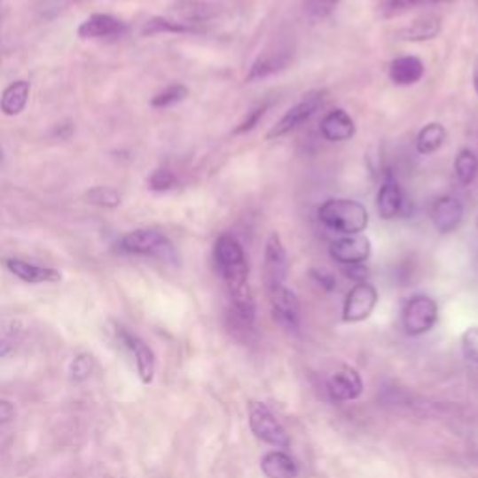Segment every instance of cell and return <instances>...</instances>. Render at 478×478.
I'll return each mask as SVG.
<instances>
[{
  "label": "cell",
  "mask_w": 478,
  "mask_h": 478,
  "mask_svg": "<svg viewBox=\"0 0 478 478\" xmlns=\"http://www.w3.org/2000/svg\"><path fill=\"white\" fill-rule=\"evenodd\" d=\"M275 322L288 331H297L301 322V305L294 290L286 285L268 292Z\"/></svg>",
  "instance_id": "obj_10"
},
{
  "label": "cell",
  "mask_w": 478,
  "mask_h": 478,
  "mask_svg": "<svg viewBox=\"0 0 478 478\" xmlns=\"http://www.w3.org/2000/svg\"><path fill=\"white\" fill-rule=\"evenodd\" d=\"M128 27L118 17L109 13H94L81 23L77 34L82 40H105V38H120L126 34Z\"/></svg>",
  "instance_id": "obj_14"
},
{
  "label": "cell",
  "mask_w": 478,
  "mask_h": 478,
  "mask_svg": "<svg viewBox=\"0 0 478 478\" xmlns=\"http://www.w3.org/2000/svg\"><path fill=\"white\" fill-rule=\"evenodd\" d=\"M447 143V129L439 121H430L417 133V152L420 155H432Z\"/></svg>",
  "instance_id": "obj_23"
},
{
  "label": "cell",
  "mask_w": 478,
  "mask_h": 478,
  "mask_svg": "<svg viewBox=\"0 0 478 478\" xmlns=\"http://www.w3.org/2000/svg\"><path fill=\"white\" fill-rule=\"evenodd\" d=\"M466 215L464 202L452 197V194H445V197H439L432 208H430V219L434 228L437 230V234L449 236L459 228Z\"/></svg>",
  "instance_id": "obj_9"
},
{
  "label": "cell",
  "mask_w": 478,
  "mask_h": 478,
  "mask_svg": "<svg viewBox=\"0 0 478 478\" xmlns=\"http://www.w3.org/2000/svg\"><path fill=\"white\" fill-rule=\"evenodd\" d=\"M325 103V90H312L301 98L294 107H290L285 114H282L275 123L273 128L265 135L268 140H277L290 135L292 131L299 129L305 121H309L317 111L322 109V105Z\"/></svg>",
  "instance_id": "obj_4"
},
{
  "label": "cell",
  "mask_w": 478,
  "mask_h": 478,
  "mask_svg": "<svg viewBox=\"0 0 478 478\" xmlns=\"http://www.w3.org/2000/svg\"><path fill=\"white\" fill-rule=\"evenodd\" d=\"M214 260L232 301L236 320L243 327H253L256 309L249 282V262H247L243 245L232 234L219 236L214 245Z\"/></svg>",
  "instance_id": "obj_1"
},
{
  "label": "cell",
  "mask_w": 478,
  "mask_h": 478,
  "mask_svg": "<svg viewBox=\"0 0 478 478\" xmlns=\"http://www.w3.org/2000/svg\"><path fill=\"white\" fill-rule=\"evenodd\" d=\"M445 3H451V0H385V10L388 13H402L420 6H435Z\"/></svg>",
  "instance_id": "obj_29"
},
{
  "label": "cell",
  "mask_w": 478,
  "mask_h": 478,
  "mask_svg": "<svg viewBox=\"0 0 478 478\" xmlns=\"http://www.w3.org/2000/svg\"><path fill=\"white\" fill-rule=\"evenodd\" d=\"M81 0H34V12L43 21H51Z\"/></svg>",
  "instance_id": "obj_28"
},
{
  "label": "cell",
  "mask_w": 478,
  "mask_h": 478,
  "mask_svg": "<svg viewBox=\"0 0 478 478\" xmlns=\"http://www.w3.org/2000/svg\"><path fill=\"white\" fill-rule=\"evenodd\" d=\"M462 351L467 361L478 364V325L469 327L462 334Z\"/></svg>",
  "instance_id": "obj_33"
},
{
  "label": "cell",
  "mask_w": 478,
  "mask_h": 478,
  "mask_svg": "<svg viewBox=\"0 0 478 478\" xmlns=\"http://www.w3.org/2000/svg\"><path fill=\"white\" fill-rule=\"evenodd\" d=\"M10 351V344L8 342H0V357H3V356H6V353Z\"/></svg>",
  "instance_id": "obj_39"
},
{
  "label": "cell",
  "mask_w": 478,
  "mask_h": 478,
  "mask_svg": "<svg viewBox=\"0 0 478 478\" xmlns=\"http://www.w3.org/2000/svg\"><path fill=\"white\" fill-rule=\"evenodd\" d=\"M342 271L353 278L356 282H364L368 277V270L364 268V263H356V265H342Z\"/></svg>",
  "instance_id": "obj_36"
},
{
  "label": "cell",
  "mask_w": 478,
  "mask_h": 478,
  "mask_svg": "<svg viewBox=\"0 0 478 478\" xmlns=\"http://www.w3.org/2000/svg\"><path fill=\"white\" fill-rule=\"evenodd\" d=\"M372 255V243L364 234L342 236L329 247V256L341 265L364 263Z\"/></svg>",
  "instance_id": "obj_11"
},
{
  "label": "cell",
  "mask_w": 478,
  "mask_h": 478,
  "mask_svg": "<svg viewBox=\"0 0 478 478\" xmlns=\"http://www.w3.org/2000/svg\"><path fill=\"white\" fill-rule=\"evenodd\" d=\"M317 219L334 232L342 236L363 234L368 228V209L351 199H329L317 208Z\"/></svg>",
  "instance_id": "obj_2"
},
{
  "label": "cell",
  "mask_w": 478,
  "mask_h": 478,
  "mask_svg": "<svg viewBox=\"0 0 478 478\" xmlns=\"http://www.w3.org/2000/svg\"><path fill=\"white\" fill-rule=\"evenodd\" d=\"M327 393L334 402H351L363 395V380L353 368L333 372L327 380Z\"/></svg>",
  "instance_id": "obj_15"
},
{
  "label": "cell",
  "mask_w": 478,
  "mask_h": 478,
  "mask_svg": "<svg viewBox=\"0 0 478 478\" xmlns=\"http://www.w3.org/2000/svg\"><path fill=\"white\" fill-rule=\"evenodd\" d=\"M473 88H474V94L478 96V55L473 62Z\"/></svg>",
  "instance_id": "obj_38"
},
{
  "label": "cell",
  "mask_w": 478,
  "mask_h": 478,
  "mask_svg": "<svg viewBox=\"0 0 478 478\" xmlns=\"http://www.w3.org/2000/svg\"><path fill=\"white\" fill-rule=\"evenodd\" d=\"M15 419V405L10 400H0V424H8Z\"/></svg>",
  "instance_id": "obj_37"
},
{
  "label": "cell",
  "mask_w": 478,
  "mask_h": 478,
  "mask_svg": "<svg viewBox=\"0 0 478 478\" xmlns=\"http://www.w3.org/2000/svg\"><path fill=\"white\" fill-rule=\"evenodd\" d=\"M310 275H312V278H314V280L317 282V285H320L324 290H327V292L334 290V286H336V278H334L333 273H329V271H325V270H312Z\"/></svg>",
  "instance_id": "obj_35"
},
{
  "label": "cell",
  "mask_w": 478,
  "mask_h": 478,
  "mask_svg": "<svg viewBox=\"0 0 478 478\" xmlns=\"http://www.w3.org/2000/svg\"><path fill=\"white\" fill-rule=\"evenodd\" d=\"M454 174L459 185H471L478 176V157L473 150L462 148L454 159Z\"/></svg>",
  "instance_id": "obj_24"
},
{
  "label": "cell",
  "mask_w": 478,
  "mask_h": 478,
  "mask_svg": "<svg viewBox=\"0 0 478 478\" xmlns=\"http://www.w3.org/2000/svg\"><path fill=\"white\" fill-rule=\"evenodd\" d=\"M249 422L253 434L275 449H288L290 435L285 427L275 419L270 407L262 402L249 404Z\"/></svg>",
  "instance_id": "obj_7"
},
{
  "label": "cell",
  "mask_w": 478,
  "mask_h": 478,
  "mask_svg": "<svg viewBox=\"0 0 478 478\" xmlns=\"http://www.w3.org/2000/svg\"><path fill=\"white\" fill-rule=\"evenodd\" d=\"M441 34V20L434 13L422 15L419 20L411 21L410 25H405L402 28H398L395 32L396 40L400 42H411V43H419V42H430L435 40Z\"/></svg>",
  "instance_id": "obj_18"
},
{
  "label": "cell",
  "mask_w": 478,
  "mask_h": 478,
  "mask_svg": "<svg viewBox=\"0 0 478 478\" xmlns=\"http://www.w3.org/2000/svg\"><path fill=\"white\" fill-rule=\"evenodd\" d=\"M292 49H277V51H270V52H262V55L255 60V64L251 66L249 74H247L245 81L253 82V81H260L270 77L273 74L282 72V69H286V66L292 60Z\"/></svg>",
  "instance_id": "obj_17"
},
{
  "label": "cell",
  "mask_w": 478,
  "mask_h": 478,
  "mask_svg": "<svg viewBox=\"0 0 478 478\" xmlns=\"http://www.w3.org/2000/svg\"><path fill=\"white\" fill-rule=\"evenodd\" d=\"M187 96H189V88L178 82V84L167 86L161 92H157L150 103L155 109H167V107H174V105L182 103Z\"/></svg>",
  "instance_id": "obj_25"
},
{
  "label": "cell",
  "mask_w": 478,
  "mask_h": 478,
  "mask_svg": "<svg viewBox=\"0 0 478 478\" xmlns=\"http://www.w3.org/2000/svg\"><path fill=\"white\" fill-rule=\"evenodd\" d=\"M120 249L128 255H137V256H152L165 262H176L178 255L172 241L159 230L153 228H138L129 232L128 236H123L120 241Z\"/></svg>",
  "instance_id": "obj_3"
},
{
  "label": "cell",
  "mask_w": 478,
  "mask_h": 478,
  "mask_svg": "<svg viewBox=\"0 0 478 478\" xmlns=\"http://www.w3.org/2000/svg\"><path fill=\"white\" fill-rule=\"evenodd\" d=\"M476 230H478V217H476Z\"/></svg>",
  "instance_id": "obj_41"
},
{
  "label": "cell",
  "mask_w": 478,
  "mask_h": 478,
  "mask_svg": "<svg viewBox=\"0 0 478 478\" xmlns=\"http://www.w3.org/2000/svg\"><path fill=\"white\" fill-rule=\"evenodd\" d=\"M6 268L10 273H13L17 278H21L30 285H40V282H59L62 275L57 270L42 268V265H34L25 260H6Z\"/></svg>",
  "instance_id": "obj_21"
},
{
  "label": "cell",
  "mask_w": 478,
  "mask_h": 478,
  "mask_svg": "<svg viewBox=\"0 0 478 478\" xmlns=\"http://www.w3.org/2000/svg\"><path fill=\"white\" fill-rule=\"evenodd\" d=\"M404 208H405L404 192H402L395 176L388 172V174H385L381 187L376 194L378 215L383 221H395L396 217H400L404 214Z\"/></svg>",
  "instance_id": "obj_13"
},
{
  "label": "cell",
  "mask_w": 478,
  "mask_h": 478,
  "mask_svg": "<svg viewBox=\"0 0 478 478\" xmlns=\"http://www.w3.org/2000/svg\"><path fill=\"white\" fill-rule=\"evenodd\" d=\"M268 109H270V105L263 103V105H258V107L253 109L251 113H247L245 120L241 123H238V128L234 129V135H245V133L253 131L260 123V120L263 118V114L268 113Z\"/></svg>",
  "instance_id": "obj_32"
},
{
  "label": "cell",
  "mask_w": 478,
  "mask_h": 478,
  "mask_svg": "<svg viewBox=\"0 0 478 478\" xmlns=\"http://www.w3.org/2000/svg\"><path fill=\"white\" fill-rule=\"evenodd\" d=\"M84 200L88 204L92 206H99V208H118L120 202H121V194L113 189V187H103V185H98V187H92L90 191L84 192Z\"/></svg>",
  "instance_id": "obj_26"
},
{
  "label": "cell",
  "mask_w": 478,
  "mask_h": 478,
  "mask_svg": "<svg viewBox=\"0 0 478 478\" xmlns=\"http://www.w3.org/2000/svg\"><path fill=\"white\" fill-rule=\"evenodd\" d=\"M424 72H427L424 62L415 55H402L388 64V79L396 86L417 84L424 77Z\"/></svg>",
  "instance_id": "obj_19"
},
{
  "label": "cell",
  "mask_w": 478,
  "mask_h": 478,
  "mask_svg": "<svg viewBox=\"0 0 478 478\" xmlns=\"http://www.w3.org/2000/svg\"><path fill=\"white\" fill-rule=\"evenodd\" d=\"M30 96V82L28 81H15L4 88L3 96H0V111L6 116L21 114L28 103Z\"/></svg>",
  "instance_id": "obj_22"
},
{
  "label": "cell",
  "mask_w": 478,
  "mask_h": 478,
  "mask_svg": "<svg viewBox=\"0 0 478 478\" xmlns=\"http://www.w3.org/2000/svg\"><path fill=\"white\" fill-rule=\"evenodd\" d=\"M439 320V307L430 295H413L402 309V325L407 334L419 336L434 329Z\"/></svg>",
  "instance_id": "obj_5"
},
{
  "label": "cell",
  "mask_w": 478,
  "mask_h": 478,
  "mask_svg": "<svg viewBox=\"0 0 478 478\" xmlns=\"http://www.w3.org/2000/svg\"><path fill=\"white\" fill-rule=\"evenodd\" d=\"M0 6H3V0H0Z\"/></svg>",
  "instance_id": "obj_42"
},
{
  "label": "cell",
  "mask_w": 478,
  "mask_h": 478,
  "mask_svg": "<svg viewBox=\"0 0 478 478\" xmlns=\"http://www.w3.org/2000/svg\"><path fill=\"white\" fill-rule=\"evenodd\" d=\"M176 184H178V180H176L174 172L168 170V168H157L150 176V189L157 191V192L170 191Z\"/></svg>",
  "instance_id": "obj_31"
},
{
  "label": "cell",
  "mask_w": 478,
  "mask_h": 478,
  "mask_svg": "<svg viewBox=\"0 0 478 478\" xmlns=\"http://www.w3.org/2000/svg\"><path fill=\"white\" fill-rule=\"evenodd\" d=\"M116 333H118L120 342L126 346L131 351V356L135 357L140 380H143V383H152L153 374H155V356H153V351L150 349V346L143 339H138L137 334H133L131 331H128L126 327H121V325L116 327Z\"/></svg>",
  "instance_id": "obj_12"
},
{
  "label": "cell",
  "mask_w": 478,
  "mask_h": 478,
  "mask_svg": "<svg viewBox=\"0 0 478 478\" xmlns=\"http://www.w3.org/2000/svg\"><path fill=\"white\" fill-rule=\"evenodd\" d=\"M92 357L86 356V353H82V356H77L74 361H72V366H69V374H72L74 381H84L88 376L92 374Z\"/></svg>",
  "instance_id": "obj_34"
},
{
  "label": "cell",
  "mask_w": 478,
  "mask_h": 478,
  "mask_svg": "<svg viewBox=\"0 0 478 478\" xmlns=\"http://www.w3.org/2000/svg\"><path fill=\"white\" fill-rule=\"evenodd\" d=\"M290 271V262H288V253L285 249V243L278 232H271L268 241H265L263 249V286L265 292H271L278 286L286 285V277Z\"/></svg>",
  "instance_id": "obj_6"
},
{
  "label": "cell",
  "mask_w": 478,
  "mask_h": 478,
  "mask_svg": "<svg viewBox=\"0 0 478 478\" xmlns=\"http://www.w3.org/2000/svg\"><path fill=\"white\" fill-rule=\"evenodd\" d=\"M320 131L329 143H346L356 137V121L344 109H333L322 118Z\"/></svg>",
  "instance_id": "obj_16"
},
{
  "label": "cell",
  "mask_w": 478,
  "mask_h": 478,
  "mask_svg": "<svg viewBox=\"0 0 478 478\" xmlns=\"http://www.w3.org/2000/svg\"><path fill=\"white\" fill-rule=\"evenodd\" d=\"M145 34H163V32H170V34H194L199 32L197 28H192L189 25H184L176 20H170V17H153L150 20L143 30Z\"/></svg>",
  "instance_id": "obj_27"
},
{
  "label": "cell",
  "mask_w": 478,
  "mask_h": 478,
  "mask_svg": "<svg viewBox=\"0 0 478 478\" xmlns=\"http://www.w3.org/2000/svg\"><path fill=\"white\" fill-rule=\"evenodd\" d=\"M260 467L268 478H295L299 474L297 462L285 451H271L263 454Z\"/></svg>",
  "instance_id": "obj_20"
},
{
  "label": "cell",
  "mask_w": 478,
  "mask_h": 478,
  "mask_svg": "<svg viewBox=\"0 0 478 478\" xmlns=\"http://www.w3.org/2000/svg\"><path fill=\"white\" fill-rule=\"evenodd\" d=\"M339 4L341 0H305V10L312 20H327Z\"/></svg>",
  "instance_id": "obj_30"
},
{
  "label": "cell",
  "mask_w": 478,
  "mask_h": 478,
  "mask_svg": "<svg viewBox=\"0 0 478 478\" xmlns=\"http://www.w3.org/2000/svg\"><path fill=\"white\" fill-rule=\"evenodd\" d=\"M380 294L374 285H370L368 280L364 282H356L346 299H344V307H342V320L348 324H357L364 322L370 314L374 312L378 305Z\"/></svg>",
  "instance_id": "obj_8"
},
{
  "label": "cell",
  "mask_w": 478,
  "mask_h": 478,
  "mask_svg": "<svg viewBox=\"0 0 478 478\" xmlns=\"http://www.w3.org/2000/svg\"><path fill=\"white\" fill-rule=\"evenodd\" d=\"M3 163H4V150H3V146H0V165Z\"/></svg>",
  "instance_id": "obj_40"
}]
</instances>
